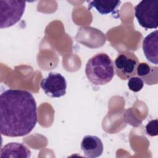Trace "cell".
<instances>
[{
  "label": "cell",
  "instance_id": "1",
  "mask_svg": "<svg viewBox=\"0 0 158 158\" xmlns=\"http://www.w3.org/2000/svg\"><path fill=\"white\" fill-rule=\"evenodd\" d=\"M37 123V106L33 94L23 89H9L0 96V131L9 137L30 133Z\"/></svg>",
  "mask_w": 158,
  "mask_h": 158
},
{
  "label": "cell",
  "instance_id": "2",
  "mask_svg": "<svg viewBox=\"0 0 158 158\" xmlns=\"http://www.w3.org/2000/svg\"><path fill=\"white\" fill-rule=\"evenodd\" d=\"M114 62L106 53L96 54L87 62L85 74L94 85H104L110 82L114 76Z\"/></svg>",
  "mask_w": 158,
  "mask_h": 158
},
{
  "label": "cell",
  "instance_id": "3",
  "mask_svg": "<svg viewBox=\"0 0 158 158\" xmlns=\"http://www.w3.org/2000/svg\"><path fill=\"white\" fill-rule=\"evenodd\" d=\"M135 15L139 24L146 29L158 27V1L143 0L134 8Z\"/></svg>",
  "mask_w": 158,
  "mask_h": 158
},
{
  "label": "cell",
  "instance_id": "4",
  "mask_svg": "<svg viewBox=\"0 0 158 158\" xmlns=\"http://www.w3.org/2000/svg\"><path fill=\"white\" fill-rule=\"evenodd\" d=\"M24 1H0V27L6 28L13 26L22 18L25 9Z\"/></svg>",
  "mask_w": 158,
  "mask_h": 158
},
{
  "label": "cell",
  "instance_id": "5",
  "mask_svg": "<svg viewBox=\"0 0 158 158\" xmlns=\"http://www.w3.org/2000/svg\"><path fill=\"white\" fill-rule=\"evenodd\" d=\"M139 60L136 55L129 51L120 54L115 59L114 65L117 75L122 80H128L136 75Z\"/></svg>",
  "mask_w": 158,
  "mask_h": 158
},
{
  "label": "cell",
  "instance_id": "6",
  "mask_svg": "<svg viewBox=\"0 0 158 158\" xmlns=\"http://www.w3.org/2000/svg\"><path fill=\"white\" fill-rule=\"evenodd\" d=\"M40 86L47 96L60 98L66 93L67 81L60 73L50 72L46 78L41 80Z\"/></svg>",
  "mask_w": 158,
  "mask_h": 158
},
{
  "label": "cell",
  "instance_id": "7",
  "mask_svg": "<svg viewBox=\"0 0 158 158\" xmlns=\"http://www.w3.org/2000/svg\"><path fill=\"white\" fill-rule=\"evenodd\" d=\"M81 149L85 156L89 158L100 157L103 152V144L101 139L93 135H86L81 142Z\"/></svg>",
  "mask_w": 158,
  "mask_h": 158
},
{
  "label": "cell",
  "instance_id": "8",
  "mask_svg": "<svg viewBox=\"0 0 158 158\" xmlns=\"http://www.w3.org/2000/svg\"><path fill=\"white\" fill-rule=\"evenodd\" d=\"M143 52L147 60L157 65L158 64V31H155L148 35L143 41Z\"/></svg>",
  "mask_w": 158,
  "mask_h": 158
},
{
  "label": "cell",
  "instance_id": "9",
  "mask_svg": "<svg viewBox=\"0 0 158 158\" xmlns=\"http://www.w3.org/2000/svg\"><path fill=\"white\" fill-rule=\"evenodd\" d=\"M31 151L23 144L9 143L1 149L0 157H30Z\"/></svg>",
  "mask_w": 158,
  "mask_h": 158
},
{
  "label": "cell",
  "instance_id": "10",
  "mask_svg": "<svg viewBox=\"0 0 158 158\" xmlns=\"http://www.w3.org/2000/svg\"><path fill=\"white\" fill-rule=\"evenodd\" d=\"M157 69V66H151L146 62H141L137 67L136 75L147 85L157 84L158 81Z\"/></svg>",
  "mask_w": 158,
  "mask_h": 158
},
{
  "label": "cell",
  "instance_id": "11",
  "mask_svg": "<svg viewBox=\"0 0 158 158\" xmlns=\"http://www.w3.org/2000/svg\"><path fill=\"white\" fill-rule=\"evenodd\" d=\"M121 3L120 1L116 0H95L89 2L88 10L94 7L102 15L115 14L117 7Z\"/></svg>",
  "mask_w": 158,
  "mask_h": 158
},
{
  "label": "cell",
  "instance_id": "12",
  "mask_svg": "<svg viewBox=\"0 0 158 158\" xmlns=\"http://www.w3.org/2000/svg\"><path fill=\"white\" fill-rule=\"evenodd\" d=\"M144 86L143 80L139 77H132L129 78L128 81V88L133 92L141 91Z\"/></svg>",
  "mask_w": 158,
  "mask_h": 158
},
{
  "label": "cell",
  "instance_id": "13",
  "mask_svg": "<svg viewBox=\"0 0 158 158\" xmlns=\"http://www.w3.org/2000/svg\"><path fill=\"white\" fill-rule=\"evenodd\" d=\"M146 133L151 136H157L158 134V121L157 119L149 121L146 125Z\"/></svg>",
  "mask_w": 158,
  "mask_h": 158
}]
</instances>
